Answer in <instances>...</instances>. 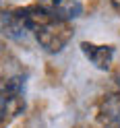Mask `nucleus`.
<instances>
[{
  "label": "nucleus",
  "instance_id": "f257e3e1",
  "mask_svg": "<svg viewBox=\"0 0 120 128\" xmlns=\"http://www.w3.org/2000/svg\"><path fill=\"white\" fill-rule=\"evenodd\" d=\"M33 33H35L37 44L42 46L46 52L54 54V52H60V50H64L68 46V42L75 35V29L70 25V21H62V19L50 17L39 27H35Z\"/></svg>",
  "mask_w": 120,
  "mask_h": 128
},
{
  "label": "nucleus",
  "instance_id": "f03ea898",
  "mask_svg": "<svg viewBox=\"0 0 120 128\" xmlns=\"http://www.w3.org/2000/svg\"><path fill=\"white\" fill-rule=\"evenodd\" d=\"M0 27H2V31L11 39H15V42L27 39L29 31H31L25 14H23V8H15V10H9V12H2V17H0Z\"/></svg>",
  "mask_w": 120,
  "mask_h": 128
},
{
  "label": "nucleus",
  "instance_id": "7ed1b4c3",
  "mask_svg": "<svg viewBox=\"0 0 120 128\" xmlns=\"http://www.w3.org/2000/svg\"><path fill=\"white\" fill-rule=\"evenodd\" d=\"M37 6H42L52 17L62 19V21H73L77 17H81L83 12V6L79 0H37Z\"/></svg>",
  "mask_w": 120,
  "mask_h": 128
},
{
  "label": "nucleus",
  "instance_id": "20e7f679",
  "mask_svg": "<svg viewBox=\"0 0 120 128\" xmlns=\"http://www.w3.org/2000/svg\"><path fill=\"white\" fill-rule=\"evenodd\" d=\"M81 50L85 54V58L89 60L95 68H99V70H108L112 60H114V48L112 46H97V44L83 42Z\"/></svg>",
  "mask_w": 120,
  "mask_h": 128
},
{
  "label": "nucleus",
  "instance_id": "39448f33",
  "mask_svg": "<svg viewBox=\"0 0 120 128\" xmlns=\"http://www.w3.org/2000/svg\"><path fill=\"white\" fill-rule=\"evenodd\" d=\"M112 126H114V128H120V114H118V118L114 120V124H112Z\"/></svg>",
  "mask_w": 120,
  "mask_h": 128
},
{
  "label": "nucleus",
  "instance_id": "423d86ee",
  "mask_svg": "<svg viewBox=\"0 0 120 128\" xmlns=\"http://www.w3.org/2000/svg\"><path fill=\"white\" fill-rule=\"evenodd\" d=\"M106 128H114V126H106Z\"/></svg>",
  "mask_w": 120,
  "mask_h": 128
}]
</instances>
